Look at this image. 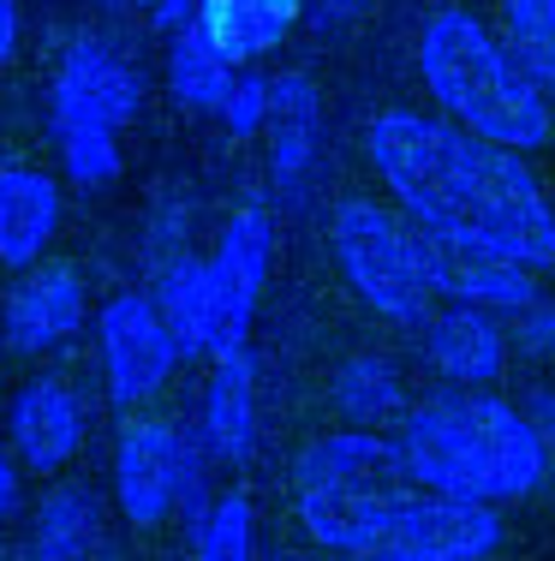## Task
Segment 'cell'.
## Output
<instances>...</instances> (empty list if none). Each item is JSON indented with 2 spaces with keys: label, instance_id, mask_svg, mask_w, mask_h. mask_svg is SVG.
<instances>
[{
  "label": "cell",
  "instance_id": "obj_18",
  "mask_svg": "<svg viewBox=\"0 0 555 561\" xmlns=\"http://www.w3.org/2000/svg\"><path fill=\"white\" fill-rule=\"evenodd\" d=\"M108 538V507L90 484H48L31 519V561H96Z\"/></svg>",
  "mask_w": 555,
  "mask_h": 561
},
{
  "label": "cell",
  "instance_id": "obj_29",
  "mask_svg": "<svg viewBox=\"0 0 555 561\" xmlns=\"http://www.w3.org/2000/svg\"><path fill=\"white\" fill-rule=\"evenodd\" d=\"M150 24L174 43L180 31H192V24H197V0H150Z\"/></svg>",
  "mask_w": 555,
  "mask_h": 561
},
{
  "label": "cell",
  "instance_id": "obj_31",
  "mask_svg": "<svg viewBox=\"0 0 555 561\" xmlns=\"http://www.w3.org/2000/svg\"><path fill=\"white\" fill-rule=\"evenodd\" d=\"M19 31H24L19 0H0V66H7L12 55H19Z\"/></svg>",
  "mask_w": 555,
  "mask_h": 561
},
{
  "label": "cell",
  "instance_id": "obj_10",
  "mask_svg": "<svg viewBox=\"0 0 555 561\" xmlns=\"http://www.w3.org/2000/svg\"><path fill=\"white\" fill-rule=\"evenodd\" d=\"M0 431H7V454L24 466V472L55 478V472H66V466L84 454L90 407H84V394H78L66 377L43 370V377L19 382V394L7 400Z\"/></svg>",
  "mask_w": 555,
  "mask_h": 561
},
{
  "label": "cell",
  "instance_id": "obj_5",
  "mask_svg": "<svg viewBox=\"0 0 555 561\" xmlns=\"http://www.w3.org/2000/svg\"><path fill=\"white\" fill-rule=\"evenodd\" d=\"M328 245H335L340 280L359 293L382 323L418 329L436 311V299L425 287V270H418V251H413V227L394 216V209L370 204V197L335 204Z\"/></svg>",
  "mask_w": 555,
  "mask_h": 561
},
{
  "label": "cell",
  "instance_id": "obj_32",
  "mask_svg": "<svg viewBox=\"0 0 555 561\" xmlns=\"http://www.w3.org/2000/svg\"><path fill=\"white\" fill-rule=\"evenodd\" d=\"M0 561H7V550H0Z\"/></svg>",
  "mask_w": 555,
  "mask_h": 561
},
{
  "label": "cell",
  "instance_id": "obj_20",
  "mask_svg": "<svg viewBox=\"0 0 555 561\" xmlns=\"http://www.w3.org/2000/svg\"><path fill=\"white\" fill-rule=\"evenodd\" d=\"M328 394H335V412L347 419V431H382V424H401V412L413 407V400H406V382H401V365L382 358V353L340 358Z\"/></svg>",
  "mask_w": 555,
  "mask_h": 561
},
{
  "label": "cell",
  "instance_id": "obj_11",
  "mask_svg": "<svg viewBox=\"0 0 555 561\" xmlns=\"http://www.w3.org/2000/svg\"><path fill=\"white\" fill-rule=\"evenodd\" d=\"M90 317V293H84V275L72 263H36L12 280L7 293V311H0V341H7L12 358H43L66 346L84 329Z\"/></svg>",
  "mask_w": 555,
  "mask_h": 561
},
{
  "label": "cell",
  "instance_id": "obj_26",
  "mask_svg": "<svg viewBox=\"0 0 555 561\" xmlns=\"http://www.w3.org/2000/svg\"><path fill=\"white\" fill-rule=\"evenodd\" d=\"M216 114H221V126H228L233 144L257 138V131L269 126V78H263V72H240Z\"/></svg>",
  "mask_w": 555,
  "mask_h": 561
},
{
  "label": "cell",
  "instance_id": "obj_12",
  "mask_svg": "<svg viewBox=\"0 0 555 561\" xmlns=\"http://www.w3.org/2000/svg\"><path fill=\"white\" fill-rule=\"evenodd\" d=\"M413 251H418V270H425L430 299L472 305V311H508V317L537 299V280H532V270H520V263H501V257H484V251L448 245V239L418 233V227H413Z\"/></svg>",
  "mask_w": 555,
  "mask_h": 561
},
{
  "label": "cell",
  "instance_id": "obj_22",
  "mask_svg": "<svg viewBox=\"0 0 555 561\" xmlns=\"http://www.w3.org/2000/svg\"><path fill=\"white\" fill-rule=\"evenodd\" d=\"M233 78H240V66L221 60L216 48L204 43V31H197V24L174 36V48H167V90H174L180 108H192V114H216V108H221V96L233 90Z\"/></svg>",
  "mask_w": 555,
  "mask_h": 561
},
{
  "label": "cell",
  "instance_id": "obj_6",
  "mask_svg": "<svg viewBox=\"0 0 555 561\" xmlns=\"http://www.w3.org/2000/svg\"><path fill=\"white\" fill-rule=\"evenodd\" d=\"M204 443L185 436L174 419H131L114 443V502L120 519L138 531H155L162 519H174L180 490L192 478H204Z\"/></svg>",
  "mask_w": 555,
  "mask_h": 561
},
{
  "label": "cell",
  "instance_id": "obj_16",
  "mask_svg": "<svg viewBox=\"0 0 555 561\" xmlns=\"http://www.w3.org/2000/svg\"><path fill=\"white\" fill-rule=\"evenodd\" d=\"M197 443H204V454H216L221 466H251V454H257V358L245 346L209 358Z\"/></svg>",
  "mask_w": 555,
  "mask_h": 561
},
{
  "label": "cell",
  "instance_id": "obj_2",
  "mask_svg": "<svg viewBox=\"0 0 555 561\" xmlns=\"http://www.w3.org/2000/svg\"><path fill=\"white\" fill-rule=\"evenodd\" d=\"M401 454L418 490L484 507L537 496L544 484V443L513 400L490 389H436L401 412Z\"/></svg>",
  "mask_w": 555,
  "mask_h": 561
},
{
  "label": "cell",
  "instance_id": "obj_8",
  "mask_svg": "<svg viewBox=\"0 0 555 561\" xmlns=\"http://www.w3.org/2000/svg\"><path fill=\"white\" fill-rule=\"evenodd\" d=\"M275 270V221L263 204L233 209L228 227L216 239V257H209V287H216V311H209V346L204 358L240 353L257 323V299L263 280Z\"/></svg>",
  "mask_w": 555,
  "mask_h": 561
},
{
  "label": "cell",
  "instance_id": "obj_25",
  "mask_svg": "<svg viewBox=\"0 0 555 561\" xmlns=\"http://www.w3.org/2000/svg\"><path fill=\"white\" fill-rule=\"evenodd\" d=\"M269 180L281 192H299V180L311 173L316 156V119H269Z\"/></svg>",
  "mask_w": 555,
  "mask_h": 561
},
{
  "label": "cell",
  "instance_id": "obj_30",
  "mask_svg": "<svg viewBox=\"0 0 555 561\" xmlns=\"http://www.w3.org/2000/svg\"><path fill=\"white\" fill-rule=\"evenodd\" d=\"M19 496H24V466L12 460L7 448H0V526L19 514Z\"/></svg>",
  "mask_w": 555,
  "mask_h": 561
},
{
  "label": "cell",
  "instance_id": "obj_21",
  "mask_svg": "<svg viewBox=\"0 0 555 561\" xmlns=\"http://www.w3.org/2000/svg\"><path fill=\"white\" fill-rule=\"evenodd\" d=\"M155 311H162L167 335H174L180 358H204L209 346V311H216V287H209V257H192V251H180V257L162 263V275H155Z\"/></svg>",
  "mask_w": 555,
  "mask_h": 561
},
{
  "label": "cell",
  "instance_id": "obj_17",
  "mask_svg": "<svg viewBox=\"0 0 555 561\" xmlns=\"http://www.w3.org/2000/svg\"><path fill=\"white\" fill-rule=\"evenodd\" d=\"M299 19H305V0H197L204 43L233 66H257L263 55H275Z\"/></svg>",
  "mask_w": 555,
  "mask_h": 561
},
{
  "label": "cell",
  "instance_id": "obj_19",
  "mask_svg": "<svg viewBox=\"0 0 555 561\" xmlns=\"http://www.w3.org/2000/svg\"><path fill=\"white\" fill-rule=\"evenodd\" d=\"M48 144H55V156L66 168V185H78V192H102L126 168L120 131H108L102 119H90L84 108H72L60 96H48Z\"/></svg>",
  "mask_w": 555,
  "mask_h": 561
},
{
  "label": "cell",
  "instance_id": "obj_33",
  "mask_svg": "<svg viewBox=\"0 0 555 561\" xmlns=\"http://www.w3.org/2000/svg\"><path fill=\"white\" fill-rule=\"evenodd\" d=\"M281 561H293V556H281Z\"/></svg>",
  "mask_w": 555,
  "mask_h": 561
},
{
  "label": "cell",
  "instance_id": "obj_7",
  "mask_svg": "<svg viewBox=\"0 0 555 561\" xmlns=\"http://www.w3.org/2000/svg\"><path fill=\"white\" fill-rule=\"evenodd\" d=\"M96 358H102V389L120 412L155 400L174 382L180 346L150 293H114L96 311Z\"/></svg>",
  "mask_w": 555,
  "mask_h": 561
},
{
  "label": "cell",
  "instance_id": "obj_13",
  "mask_svg": "<svg viewBox=\"0 0 555 561\" xmlns=\"http://www.w3.org/2000/svg\"><path fill=\"white\" fill-rule=\"evenodd\" d=\"M48 96L84 108L90 119H102L108 131H126L131 119L143 114V72H138L126 55H114L108 43H96V36H78V43L60 55V66H55V84H48Z\"/></svg>",
  "mask_w": 555,
  "mask_h": 561
},
{
  "label": "cell",
  "instance_id": "obj_9",
  "mask_svg": "<svg viewBox=\"0 0 555 561\" xmlns=\"http://www.w3.org/2000/svg\"><path fill=\"white\" fill-rule=\"evenodd\" d=\"M501 538L508 531H501L496 507L418 490L359 561H490Z\"/></svg>",
  "mask_w": 555,
  "mask_h": 561
},
{
  "label": "cell",
  "instance_id": "obj_28",
  "mask_svg": "<svg viewBox=\"0 0 555 561\" xmlns=\"http://www.w3.org/2000/svg\"><path fill=\"white\" fill-rule=\"evenodd\" d=\"M525 419H532V431H537V443H544V472L555 478V389H537L532 400H525Z\"/></svg>",
  "mask_w": 555,
  "mask_h": 561
},
{
  "label": "cell",
  "instance_id": "obj_4",
  "mask_svg": "<svg viewBox=\"0 0 555 561\" xmlns=\"http://www.w3.org/2000/svg\"><path fill=\"white\" fill-rule=\"evenodd\" d=\"M413 496L418 478L406 472L401 443L382 431H328L293 460V514L328 556L359 561Z\"/></svg>",
  "mask_w": 555,
  "mask_h": 561
},
{
  "label": "cell",
  "instance_id": "obj_3",
  "mask_svg": "<svg viewBox=\"0 0 555 561\" xmlns=\"http://www.w3.org/2000/svg\"><path fill=\"white\" fill-rule=\"evenodd\" d=\"M418 78L448 126L501 150H544L555 138L550 96L525 78L508 43L466 7H442L418 31Z\"/></svg>",
  "mask_w": 555,
  "mask_h": 561
},
{
  "label": "cell",
  "instance_id": "obj_15",
  "mask_svg": "<svg viewBox=\"0 0 555 561\" xmlns=\"http://www.w3.org/2000/svg\"><path fill=\"white\" fill-rule=\"evenodd\" d=\"M66 216V197L60 180L43 168H24V162H0V263L12 275L36 270L48 257Z\"/></svg>",
  "mask_w": 555,
  "mask_h": 561
},
{
  "label": "cell",
  "instance_id": "obj_23",
  "mask_svg": "<svg viewBox=\"0 0 555 561\" xmlns=\"http://www.w3.org/2000/svg\"><path fill=\"white\" fill-rule=\"evenodd\" d=\"M501 7V43L525 66L537 90L555 108V0H496Z\"/></svg>",
  "mask_w": 555,
  "mask_h": 561
},
{
  "label": "cell",
  "instance_id": "obj_1",
  "mask_svg": "<svg viewBox=\"0 0 555 561\" xmlns=\"http://www.w3.org/2000/svg\"><path fill=\"white\" fill-rule=\"evenodd\" d=\"M365 156L406 227L532 275L555 270V204L520 150L472 138L442 114L382 108L365 126Z\"/></svg>",
  "mask_w": 555,
  "mask_h": 561
},
{
  "label": "cell",
  "instance_id": "obj_14",
  "mask_svg": "<svg viewBox=\"0 0 555 561\" xmlns=\"http://www.w3.org/2000/svg\"><path fill=\"white\" fill-rule=\"evenodd\" d=\"M425 358L448 389H490L508 370V335H501L496 311H472V305H448L430 311L425 323Z\"/></svg>",
  "mask_w": 555,
  "mask_h": 561
},
{
  "label": "cell",
  "instance_id": "obj_27",
  "mask_svg": "<svg viewBox=\"0 0 555 561\" xmlns=\"http://www.w3.org/2000/svg\"><path fill=\"white\" fill-rule=\"evenodd\" d=\"M513 335H520V353H532V358H555V305L532 299L525 311H513Z\"/></svg>",
  "mask_w": 555,
  "mask_h": 561
},
{
  "label": "cell",
  "instance_id": "obj_24",
  "mask_svg": "<svg viewBox=\"0 0 555 561\" xmlns=\"http://www.w3.org/2000/svg\"><path fill=\"white\" fill-rule=\"evenodd\" d=\"M192 561H257V514L245 490L209 502L204 526L192 531Z\"/></svg>",
  "mask_w": 555,
  "mask_h": 561
}]
</instances>
